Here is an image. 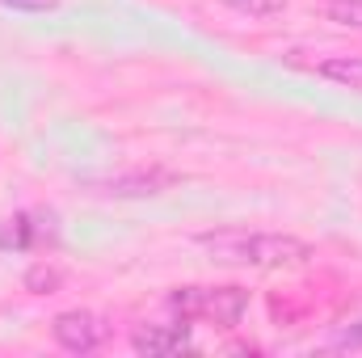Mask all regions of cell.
Instances as JSON below:
<instances>
[{
  "mask_svg": "<svg viewBox=\"0 0 362 358\" xmlns=\"http://www.w3.org/2000/svg\"><path fill=\"white\" fill-rule=\"evenodd\" d=\"M198 245L223 266H253V270L303 266L312 258V249L303 241L282 236V232H202Z\"/></svg>",
  "mask_w": 362,
  "mask_h": 358,
  "instance_id": "obj_1",
  "label": "cell"
},
{
  "mask_svg": "<svg viewBox=\"0 0 362 358\" xmlns=\"http://www.w3.org/2000/svg\"><path fill=\"white\" fill-rule=\"evenodd\" d=\"M169 308L181 312V321H211L219 329L240 325L249 308V291L240 287H181L169 295Z\"/></svg>",
  "mask_w": 362,
  "mask_h": 358,
  "instance_id": "obj_2",
  "label": "cell"
},
{
  "mask_svg": "<svg viewBox=\"0 0 362 358\" xmlns=\"http://www.w3.org/2000/svg\"><path fill=\"white\" fill-rule=\"evenodd\" d=\"M51 333H55V342H59L64 350H72V354H89V350H97V346L105 342V325H101L93 312H59L55 325H51Z\"/></svg>",
  "mask_w": 362,
  "mask_h": 358,
  "instance_id": "obj_3",
  "label": "cell"
},
{
  "mask_svg": "<svg viewBox=\"0 0 362 358\" xmlns=\"http://www.w3.org/2000/svg\"><path fill=\"white\" fill-rule=\"evenodd\" d=\"M139 354H177L189 346V333L173 325V329H144V333H135V342H131Z\"/></svg>",
  "mask_w": 362,
  "mask_h": 358,
  "instance_id": "obj_4",
  "label": "cell"
},
{
  "mask_svg": "<svg viewBox=\"0 0 362 358\" xmlns=\"http://www.w3.org/2000/svg\"><path fill=\"white\" fill-rule=\"evenodd\" d=\"M320 76L333 85H346V89H362V59L358 55H333L320 64Z\"/></svg>",
  "mask_w": 362,
  "mask_h": 358,
  "instance_id": "obj_5",
  "label": "cell"
},
{
  "mask_svg": "<svg viewBox=\"0 0 362 358\" xmlns=\"http://www.w3.org/2000/svg\"><path fill=\"white\" fill-rule=\"evenodd\" d=\"M169 173H135V178H114L110 190L114 194H156L160 185H169Z\"/></svg>",
  "mask_w": 362,
  "mask_h": 358,
  "instance_id": "obj_6",
  "label": "cell"
},
{
  "mask_svg": "<svg viewBox=\"0 0 362 358\" xmlns=\"http://www.w3.org/2000/svg\"><path fill=\"white\" fill-rule=\"evenodd\" d=\"M320 13L337 25L362 30V0H320Z\"/></svg>",
  "mask_w": 362,
  "mask_h": 358,
  "instance_id": "obj_7",
  "label": "cell"
},
{
  "mask_svg": "<svg viewBox=\"0 0 362 358\" xmlns=\"http://www.w3.org/2000/svg\"><path fill=\"white\" fill-rule=\"evenodd\" d=\"M219 4H228V8H236L245 17H278V13H286V0H219Z\"/></svg>",
  "mask_w": 362,
  "mask_h": 358,
  "instance_id": "obj_8",
  "label": "cell"
},
{
  "mask_svg": "<svg viewBox=\"0 0 362 358\" xmlns=\"http://www.w3.org/2000/svg\"><path fill=\"white\" fill-rule=\"evenodd\" d=\"M25 287H30V291H38V295H47V291H55V287H59V270L34 266L30 274H25Z\"/></svg>",
  "mask_w": 362,
  "mask_h": 358,
  "instance_id": "obj_9",
  "label": "cell"
},
{
  "mask_svg": "<svg viewBox=\"0 0 362 358\" xmlns=\"http://www.w3.org/2000/svg\"><path fill=\"white\" fill-rule=\"evenodd\" d=\"M0 4H8V8H25V13H47V8H55L59 0H0Z\"/></svg>",
  "mask_w": 362,
  "mask_h": 358,
  "instance_id": "obj_10",
  "label": "cell"
}]
</instances>
